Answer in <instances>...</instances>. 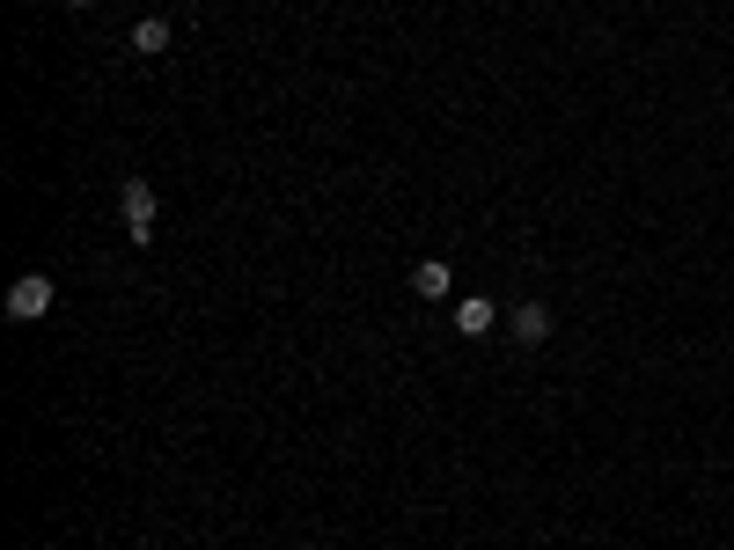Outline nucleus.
Wrapping results in <instances>:
<instances>
[{
    "label": "nucleus",
    "mask_w": 734,
    "mask_h": 550,
    "mask_svg": "<svg viewBox=\"0 0 734 550\" xmlns=\"http://www.w3.org/2000/svg\"><path fill=\"white\" fill-rule=\"evenodd\" d=\"M73 8H89V0H73Z\"/></svg>",
    "instance_id": "7"
},
{
    "label": "nucleus",
    "mask_w": 734,
    "mask_h": 550,
    "mask_svg": "<svg viewBox=\"0 0 734 550\" xmlns=\"http://www.w3.org/2000/svg\"><path fill=\"white\" fill-rule=\"evenodd\" d=\"M118 214H125V236H133V242H154V184H140V176H125V192H118Z\"/></svg>",
    "instance_id": "1"
},
{
    "label": "nucleus",
    "mask_w": 734,
    "mask_h": 550,
    "mask_svg": "<svg viewBox=\"0 0 734 550\" xmlns=\"http://www.w3.org/2000/svg\"><path fill=\"white\" fill-rule=\"evenodd\" d=\"M492 316H500V309H492L485 294H470L463 309H456V323H463V337H485V331H492Z\"/></svg>",
    "instance_id": "5"
},
{
    "label": "nucleus",
    "mask_w": 734,
    "mask_h": 550,
    "mask_svg": "<svg viewBox=\"0 0 734 550\" xmlns=\"http://www.w3.org/2000/svg\"><path fill=\"white\" fill-rule=\"evenodd\" d=\"M45 309H51V279L45 272H23V279L8 287V316H15V323H37Z\"/></svg>",
    "instance_id": "2"
},
{
    "label": "nucleus",
    "mask_w": 734,
    "mask_h": 550,
    "mask_svg": "<svg viewBox=\"0 0 734 550\" xmlns=\"http://www.w3.org/2000/svg\"><path fill=\"white\" fill-rule=\"evenodd\" d=\"M170 45V23H154V15H147L140 30H133V51H162Z\"/></svg>",
    "instance_id": "6"
},
{
    "label": "nucleus",
    "mask_w": 734,
    "mask_h": 550,
    "mask_svg": "<svg viewBox=\"0 0 734 550\" xmlns=\"http://www.w3.org/2000/svg\"><path fill=\"white\" fill-rule=\"evenodd\" d=\"M448 287H456V272H448V264H440V257L412 264V294H418V301H440V294H448Z\"/></svg>",
    "instance_id": "4"
},
{
    "label": "nucleus",
    "mask_w": 734,
    "mask_h": 550,
    "mask_svg": "<svg viewBox=\"0 0 734 550\" xmlns=\"http://www.w3.org/2000/svg\"><path fill=\"white\" fill-rule=\"evenodd\" d=\"M543 337H551V309H543V301H521V309H514V345H543Z\"/></svg>",
    "instance_id": "3"
}]
</instances>
